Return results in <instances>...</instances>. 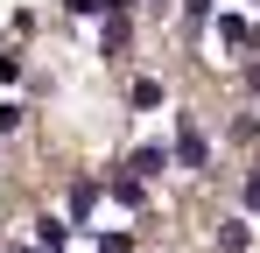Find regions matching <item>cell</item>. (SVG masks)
<instances>
[{"mask_svg": "<svg viewBox=\"0 0 260 253\" xmlns=\"http://www.w3.org/2000/svg\"><path fill=\"white\" fill-rule=\"evenodd\" d=\"M204 155H211V148H204V134H197V126H183V134H176V162H183V169H204Z\"/></svg>", "mask_w": 260, "mask_h": 253, "instance_id": "1", "label": "cell"}, {"mask_svg": "<svg viewBox=\"0 0 260 253\" xmlns=\"http://www.w3.org/2000/svg\"><path fill=\"white\" fill-rule=\"evenodd\" d=\"M218 42H225V49H246V42H253V21H246V14H225V21H218Z\"/></svg>", "mask_w": 260, "mask_h": 253, "instance_id": "2", "label": "cell"}, {"mask_svg": "<svg viewBox=\"0 0 260 253\" xmlns=\"http://www.w3.org/2000/svg\"><path fill=\"white\" fill-rule=\"evenodd\" d=\"M162 169H169V155H162V148H134L127 176H141V183H148V176H162Z\"/></svg>", "mask_w": 260, "mask_h": 253, "instance_id": "3", "label": "cell"}, {"mask_svg": "<svg viewBox=\"0 0 260 253\" xmlns=\"http://www.w3.org/2000/svg\"><path fill=\"white\" fill-rule=\"evenodd\" d=\"M36 246H43V253H63V246H71V232H63V218H43V225H36Z\"/></svg>", "mask_w": 260, "mask_h": 253, "instance_id": "4", "label": "cell"}, {"mask_svg": "<svg viewBox=\"0 0 260 253\" xmlns=\"http://www.w3.org/2000/svg\"><path fill=\"white\" fill-rule=\"evenodd\" d=\"M113 197H120V204H134V211H141V197H148V190H141V176H113Z\"/></svg>", "mask_w": 260, "mask_h": 253, "instance_id": "5", "label": "cell"}, {"mask_svg": "<svg viewBox=\"0 0 260 253\" xmlns=\"http://www.w3.org/2000/svg\"><path fill=\"white\" fill-rule=\"evenodd\" d=\"M91 204H99V183H91V176H85V183H71V211H78V218H85Z\"/></svg>", "mask_w": 260, "mask_h": 253, "instance_id": "6", "label": "cell"}, {"mask_svg": "<svg viewBox=\"0 0 260 253\" xmlns=\"http://www.w3.org/2000/svg\"><path fill=\"white\" fill-rule=\"evenodd\" d=\"M246 239H253V232H246L239 218H232V225H218V246H225V253H239V246H246Z\"/></svg>", "mask_w": 260, "mask_h": 253, "instance_id": "7", "label": "cell"}, {"mask_svg": "<svg viewBox=\"0 0 260 253\" xmlns=\"http://www.w3.org/2000/svg\"><path fill=\"white\" fill-rule=\"evenodd\" d=\"M99 253H134V239H127V232H106V239H99Z\"/></svg>", "mask_w": 260, "mask_h": 253, "instance_id": "8", "label": "cell"}, {"mask_svg": "<svg viewBox=\"0 0 260 253\" xmlns=\"http://www.w3.org/2000/svg\"><path fill=\"white\" fill-rule=\"evenodd\" d=\"M21 78V56H7V49H0V84H14Z\"/></svg>", "mask_w": 260, "mask_h": 253, "instance_id": "9", "label": "cell"}, {"mask_svg": "<svg viewBox=\"0 0 260 253\" xmlns=\"http://www.w3.org/2000/svg\"><path fill=\"white\" fill-rule=\"evenodd\" d=\"M63 7H71V14H113L106 0H63Z\"/></svg>", "mask_w": 260, "mask_h": 253, "instance_id": "10", "label": "cell"}, {"mask_svg": "<svg viewBox=\"0 0 260 253\" xmlns=\"http://www.w3.org/2000/svg\"><path fill=\"white\" fill-rule=\"evenodd\" d=\"M246 211H260V176H246Z\"/></svg>", "mask_w": 260, "mask_h": 253, "instance_id": "11", "label": "cell"}, {"mask_svg": "<svg viewBox=\"0 0 260 253\" xmlns=\"http://www.w3.org/2000/svg\"><path fill=\"white\" fill-rule=\"evenodd\" d=\"M183 7H190V21H204V14H211V0H183Z\"/></svg>", "mask_w": 260, "mask_h": 253, "instance_id": "12", "label": "cell"}, {"mask_svg": "<svg viewBox=\"0 0 260 253\" xmlns=\"http://www.w3.org/2000/svg\"><path fill=\"white\" fill-rule=\"evenodd\" d=\"M106 7H113V14H127V7H134V0H106Z\"/></svg>", "mask_w": 260, "mask_h": 253, "instance_id": "13", "label": "cell"}, {"mask_svg": "<svg viewBox=\"0 0 260 253\" xmlns=\"http://www.w3.org/2000/svg\"><path fill=\"white\" fill-rule=\"evenodd\" d=\"M253 7H260V0H253Z\"/></svg>", "mask_w": 260, "mask_h": 253, "instance_id": "14", "label": "cell"}]
</instances>
